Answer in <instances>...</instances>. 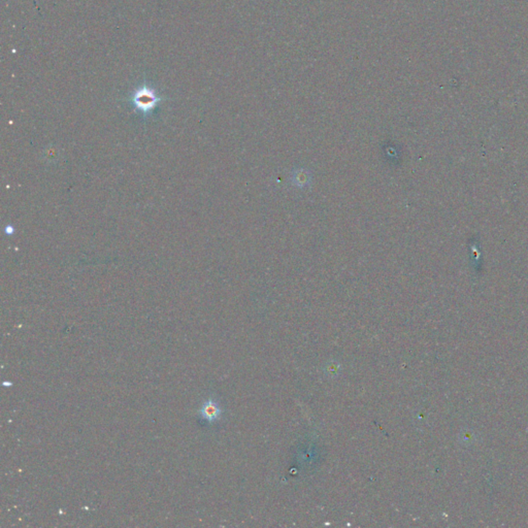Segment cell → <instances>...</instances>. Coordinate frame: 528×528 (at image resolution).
Wrapping results in <instances>:
<instances>
[{
    "label": "cell",
    "instance_id": "obj_1",
    "mask_svg": "<svg viewBox=\"0 0 528 528\" xmlns=\"http://www.w3.org/2000/svg\"><path fill=\"white\" fill-rule=\"evenodd\" d=\"M161 100L162 97L147 83H144L142 86L135 89L129 98L135 110L142 113L144 116L150 115Z\"/></svg>",
    "mask_w": 528,
    "mask_h": 528
},
{
    "label": "cell",
    "instance_id": "obj_2",
    "mask_svg": "<svg viewBox=\"0 0 528 528\" xmlns=\"http://www.w3.org/2000/svg\"><path fill=\"white\" fill-rule=\"evenodd\" d=\"M221 414L222 411L220 405L213 398H210L208 401H206L199 411V416L209 423H214L218 421L220 419Z\"/></svg>",
    "mask_w": 528,
    "mask_h": 528
}]
</instances>
